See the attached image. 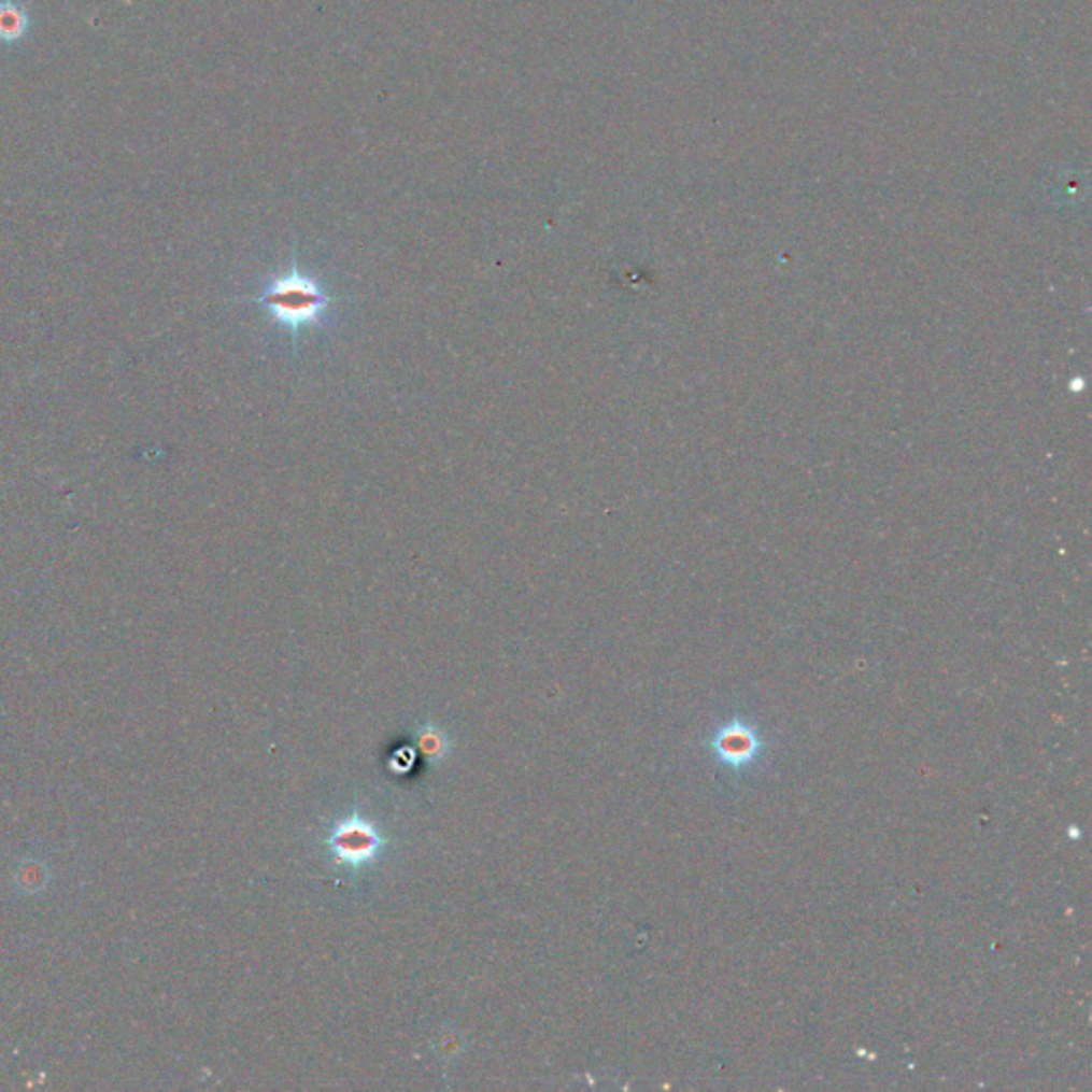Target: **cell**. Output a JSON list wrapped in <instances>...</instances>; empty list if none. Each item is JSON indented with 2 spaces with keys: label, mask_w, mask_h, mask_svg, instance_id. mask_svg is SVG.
<instances>
[{
  "label": "cell",
  "mask_w": 1092,
  "mask_h": 1092,
  "mask_svg": "<svg viewBox=\"0 0 1092 1092\" xmlns=\"http://www.w3.org/2000/svg\"><path fill=\"white\" fill-rule=\"evenodd\" d=\"M718 751L729 764H740L753 755L755 740L747 729L732 728L720 736Z\"/></svg>",
  "instance_id": "cell-4"
},
{
  "label": "cell",
  "mask_w": 1092,
  "mask_h": 1092,
  "mask_svg": "<svg viewBox=\"0 0 1092 1092\" xmlns=\"http://www.w3.org/2000/svg\"><path fill=\"white\" fill-rule=\"evenodd\" d=\"M30 28L28 11L22 2L0 0V41L13 43L22 39Z\"/></svg>",
  "instance_id": "cell-3"
},
{
  "label": "cell",
  "mask_w": 1092,
  "mask_h": 1092,
  "mask_svg": "<svg viewBox=\"0 0 1092 1092\" xmlns=\"http://www.w3.org/2000/svg\"><path fill=\"white\" fill-rule=\"evenodd\" d=\"M254 301L267 308L271 318L288 331L295 349L299 346V336L318 327L325 314L338 303V299H334L318 280L301 271L297 263H293L286 273L275 275Z\"/></svg>",
  "instance_id": "cell-1"
},
{
  "label": "cell",
  "mask_w": 1092,
  "mask_h": 1092,
  "mask_svg": "<svg viewBox=\"0 0 1092 1092\" xmlns=\"http://www.w3.org/2000/svg\"><path fill=\"white\" fill-rule=\"evenodd\" d=\"M327 843L336 860L349 868H361L382 850V839L378 831L357 816L342 820L334 828Z\"/></svg>",
  "instance_id": "cell-2"
}]
</instances>
